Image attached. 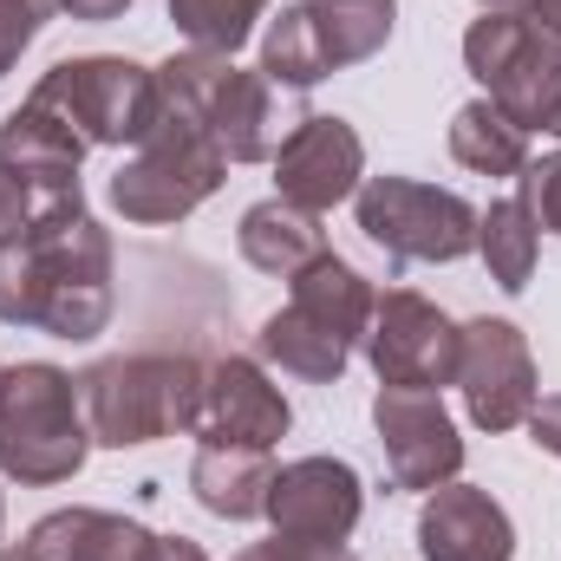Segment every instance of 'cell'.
<instances>
[{
    "label": "cell",
    "instance_id": "1",
    "mask_svg": "<svg viewBox=\"0 0 561 561\" xmlns=\"http://www.w3.org/2000/svg\"><path fill=\"white\" fill-rule=\"evenodd\" d=\"M112 236L85 196L33 209L20 236L0 242V320L39 327L53 340H99L112 327Z\"/></svg>",
    "mask_w": 561,
    "mask_h": 561
},
{
    "label": "cell",
    "instance_id": "2",
    "mask_svg": "<svg viewBox=\"0 0 561 561\" xmlns=\"http://www.w3.org/2000/svg\"><path fill=\"white\" fill-rule=\"evenodd\" d=\"M157 92H163V85H157ZM222 176H229V157L216 150L203 112L163 92L157 125L144 131L138 150H131V157L118 163V176H112V209H118L125 222H138V229H163V222L196 216V209L222 190Z\"/></svg>",
    "mask_w": 561,
    "mask_h": 561
},
{
    "label": "cell",
    "instance_id": "3",
    "mask_svg": "<svg viewBox=\"0 0 561 561\" xmlns=\"http://www.w3.org/2000/svg\"><path fill=\"white\" fill-rule=\"evenodd\" d=\"M85 450H92V431H85V405H79V379L46 359L7 366V379H0V477H13L20 490H53L85 470Z\"/></svg>",
    "mask_w": 561,
    "mask_h": 561
},
{
    "label": "cell",
    "instance_id": "4",
    "mask_svg": "<svg viewBox=\"0 0 561 561\" xmlns=\"http://www.w3.org/2000/svg\"><path fill=\"white\" fill-rule=\"evenodd\" d=\"M196 386H203V359H176V353H118L79 373V405L92 444L112 450H138L157 437H176L196 419Z\"/></svg>",
    "mask_w": 561,
    "mask_h": 561
},
{
    "label": "cell",
    "instance_id": "5",
    "mask_svg": "<svg viewBox=\"0 0 561 561\" xmlns=\"http://www.w3.org/2000/svg\"><path fill=\"white\" fill-rule=\"evenodd\" d=\"M157 85L183 105L203 112L209 138L229 163H268L280 150V118H275V85L262 72H242L229 53H176L157 66Z\"/></svg>",
    "mask_w": 561,
    "mask_h": 561
},
{
    "label": "cell",
    "instance_id": "6",
    "mask_svg": "<svg viewBox=\"0 0 561 561\" xmlns=\"http://www.w3.org/2000/svg\"><path fill=\"white\" fill-rule=\"evenodd\" d=\"M33 105L59 112L85 144H138L157 125V72L118 53H85V59H59L53 72H39Z\"/></svg>",
    "mask_w": 561,
    "mask_h": 561
},
{
    "label": "cell",
    "instance_id": "7",
    "mask_svg": "<svg viewBox=\"0 0 561 561\" xmlns=\"http://www.w3.org/2000/svg\"><path fill=\"white\" fill-rule=\"evenodd\" d=\"M359 229L392 262H463L477 249V209L457 190H437L419 176H366L353 190Z\"/></svg>",
    "mask_w": 561,
    "mask_h": 561
},
{
    "label": "cell",
    "instance_id": "8",
    "mask_svg": "<svg viewBox=\"0 0 561 561\" xmlns=\"http://www.w3.org/2000/svg\"><path fill=\"white\" fill-rule=\"evenodd\" d=\"M463 392V412L477 431H516L529 424L542 386H536V353L523 340L516 320H463L457 327V379Z\"/></svg>",
    "mask_w": 561,
    "mask_h": 561
},
{
    "label": "cell",
    "instance_id": "9",
    "mask_svg": "<svg viewBox=\"0 0 561 561\" xmlns=\"http://www.w3.org/2000/svg\"><path fill=\"white\" fill-rule=\"evenodd\" d=\"M366 359L379 373V386H405V392H437L457 379V320L444 307H431L412 287H392L373 300V327H366Z\"/></svg>",
    "mask_w": 561,
    "mask_h": 561
},
{
    "label": "cell",
    "instance_id": "10",
    "mask_svg": "<svg viewBox=\"0 0 561 561\" xmlns=\"http://www.w3.org/2000/svg\"><path fill=\"white\" fill-rule=\"evenodd\" d=\"M373 424L386 444V470L399 490H444L463 470V437L444 412L437 392H405V386H379L373 399Z\"/></svg>",
    "mask_w": 561,
    "mask_h": 561
},
{
    "label": "cell",
    "instance_id": "11",
    "mask_svg": "<svg viewBox=\"0 0 561 561\" xmlns=\"http://www.w3.org/2000/svg\"><path fill=\"white\" fill-rule=\"evenodd\" d=\"M287 399L280 386L255 366V359H203V386H196V419H190V437L203 444H249V450H268L287 437Z\"/></svg>",
    "mask_w": 561,
    "mask_h": 561
},
{
    "label": "cell",
    "instance_id": "12",
    "mask_svg": "<svg viewBox=\"0 0 561 561\" xmlns=\"http://www.w3.org/2000/svg\"><path fill=\"white\" fill-rule=\"evenodd\" d=\"M366 183V144L346 118H327V112H307L275 150V196L327 216L333 203H346L353 190Z\"/></svg>",
    "mask_w": 561,
    "mask_h": 561
},
{
    "label": "cell",
    "instance_id": "13",
    "mask_svg": "<svg viewBox=\"0 0 561 561\" xmlns=\"http://www.w3.org/2000/svg\"><path fill=\"white\" fill-rule=\"evenodd\" d=\"M359 510H366V483L346 457H300V463L275 470V490H268L275 536L346 542L359 529Z\"/></svg>",
    "mask_w": 561,
    "mask_h": 561
},
{
    "label": "cell",
    "instance_id": "14",
    "mask_svg": "<svg viewBox=\"0 0 561 561\" xmlns=\"http://www.w3.org/2000/svg\"><path fill=\"white\" fill-rule=\"evenodd\" d=\"M85 150H92V144L79 138L59 112H46V105H33V99L0 118V176H7L33 209L79 196V163H85Z\"/></svg>",
    "mask_w": 561,
    "mask_h": 561
},
{
    "label": "cell",
    "instance_id": "15",
    "mask_svg": "<svg viewBox=\"0 0 561 561\" xmlns=\"http://www.w3.org/2000/svg\"><path fill=\"white\" fill-rule=\"evenodd\" d=\"M419 556L424 561H510L516 523L510 510L477 483H444L419 510Z\"/></svg>",
    "mask_w": 561,
    "mask_h": 561
},
{
    "label": "cell",
    "instance_id": "16",
    "mask_svg": "<svg viewBox=\"0 0 561 561\" xmlns=\"http://www.w3.org/2000/svg\"><path fill=\"white\" fill-rule=\"evenodd\" d=\"M20 561H157V536L112 510H53L26 529Z\"/></svg>",
    "mask_w": 561,
    "mask_h": 561
},
{
    "label": "cell",
    "instance_id": "17",
    "mask_svg": "<svg viewBox=\"0 0 561 561\" xmlns=\"http://www.w3.org/2000/svg\"><path fill=\"white\" fill-rule=\"evenodd\" d=\"M236 242H242V262H249V268H262V275H275V280H294L300 268H313V262L327 255L320 216L300 209V203H287V196L249 203Z\"/></svg>",
    "mask_w": 561,
    "mask_h": 561
},
{
    "label": "cell",
    "instance_id": "18",
    "mask_svg": "<svg viewBox=\"0 0 561 561\" xmlns=\"http://www.w3.org/2000/svg\"><path fill=\"white\" fill-rule=\"evenodd\" d=\"M190 490L209 516L255 523V516H268L275 463H268V450H249V444H203L196 463H190Z\"/></svg>",
    "mask_w": 561,
    "mask_h": 561
},
{
    "label": "cell",
    "instance_id": "19",
    "mask_svg": "<svg viewBox=\"0 0 561 561\" xmlns=\"http://www.w3.org/2000/svg\"><path fill=\"white\" fill-rule=\"evenodd\" d=\"M483 99L503 105L510 125H523V131H549L556 112H561V46L529 26V39L516 46V59L483 85Z\"/></svg>",
    "mask_w": 561,
    "mask_h": 561
},
{
    "label": "cell",
    "instance_id": "20",
    "mask_svg": "<svg viewBox=\"0 0 561 561\" xmlns=\"http://www.w3.org/2000/svg\"><path fill=\"white\" fill-rule=\"evenodd\" d=\"M373 280L359 275L353 262H340L333 249L313 262V268H300L294 275V300L287 307H300L307 320H320L327 333H340L346 346H366V327H373Z\"/></svg>",
    "mask_w": 561,
    "mask_h": 561
},
{
    "label": "cell",
    "instance_id": "21",
    "mask_svg": "<svg viewBox=\"0 0 561 561\" xmlns=\"http://www.w3.org/2000/svg\"><path fill=\"white\" fill-rule=\"evenodd\" d=\"M255 346H262L268 366H280V373L300 379V386H333V379L346 373V359H353V346H346L340 333H327L320 320H307L300 307L268 313L262 333H255Z\"/></svg>",
    "mask_w": 561,
    "mask_h": 561
},
{
    "label": "cell",
    "instance_id": "22",
    "mask_svg": "<svg viewBox=\"0 0 561 561\" xmlns=\"http://www.w3.org/2000/svg\"><path fill=\"white\" fill-rule=\"evenodd\" d=\"M262 79L268 85H294V92L333 79V59H327V33H320L313 0H294V7H280L275 20H268V33H262Z\"/></svg>",
    "mask_w": 561,
    "mask_h": 561
},
{
    "label": "cell",
    "instance_id": "23",
    "mask_svg": "<svg viewBox=\"0 0 561 561\" xmlns=\"http://www.w3.org/2000/svg\"><path fill=\"white\" fill-rule=\"evenodd\" d=\"M450 157L477 176H523L529 163V131L503 118V105L490 99H470L457 118H450Z\"/></svg>",
    "mask_w": 561,
    "mask_h": 561
},
{
    "label": "cell",
    "instance_id": "24",
    "mask_svg": "<svg viewBox=\"0 0 561 561\" xmlns=\"http://www.w3.org/2000/svg\"><path fill=\"white\" fill-rule=\"evenodd\" d=\"M536 249H542V229H536V216L523 209V196L490 203V209L477 216V255H483V268H490V280H496L503 294H523V287L536 280Z\"/></svg>",
    "mask_w": 561,
    "mask_h": 561
},
{
    "label": "cell",
    "instance_id": "25",
    "mask_svg": "<svg viewBox=\"0 0 561 561\" xmlns=\"http://www.w3.org/2000/svg\"><path fill=\"white\" fill-rule=\"evenodd\" d=\"M320 13V33H327V59L333 72L373 59L386 39H392V20H399V0H313Z\"/></svg>",
    "mask_w": 561,
    "mask_h": 561
},
{
    "label": "cell",
    "instance_id": "26",
    "mask_svg": "<svg viewBox=\"0 0 561 561\" xmlns=\"http://www.w3.org/2000/svg\"><path fill=\"white\" fill-rule=\"evenodd\" d=\"M262 13H268V0H170L176 33H183L190 46H203V53H236V46H249V33H255Z\"/></svg>",
    "mask_w": 561,
    "mask_h": 561
},
{
    "label": "cell",
    "instance_id": "27",
    "mask_svg": "<svg viewBox=\"0 0 561 561\" xmlns=\"http://www.w3.org/2000/svg\"><path fill=\"white\" fill-rule=\"evenodd\" d=\"M59 0H0V79L20 66V53L39 39V26L53 20Z\"/></svg>",
    "mask_w": 561,
    "mask_h": 561
},
{
    "label": "cell",
    "instance_id": "28",
    "mask_svg": "<svg viewBox=\"0 0 561 561\" xmlns=\"http://www.w3.org/2000/svg\"><path fill=\"white\" fill-rule=\"evenodd\" d=\"M523 209L536 216V229L561 236V150L523 163Z\"/></svg>",
    "mask_w": 561,
    "mask_h": 561
},
{
    "label": "cell",
    "instance_id": "29",
    "mask_svg": "<svg viewBox=\"0 0 561 561\" xmlns=\"http://www.w3.org/2000/svg\"><path fill=\"white\" fill-rule=\"evenodd\" d=\"M236 561H353L346 542H300V536H275V542H249Z\"/></svg>",
    "mask_w": 561,
    "mask_h": 561
},
{
    "label": "cell",
    "instance_id": "30",
    "mask_svg": "<svg viewBox=\"0 0 561 561\" xmlns=\"http://www.w3.org/2000/svg\"><path fill=\"white\" fill-rule=\"evenodd\" d=\"M529 437H536L549 457H561V392L556 399H536V412H529Z\"/></svg>",
    "mask_w": 561,
    "mask_h": 561
},
{
    "label": "cell",
    "instance_id": "31",
    "mask_svg": "<svg viewBox=\"0 0 561 561\" xmlns=\"http://www.w3.org/2000/svg\"><path fill=\"white\" fill-rule=\"evenodd\" d=\"M26 222H33V203H26V196L0 176V242H7V236H20Z\"/></svg>",
    "mask_w": 561,
    "mask_h": 561
},
{
    "label": "cell",
    "instance_id": "32",
    "mask_svg": "<svg viewBox=\"0 0 561 561\" xmlns=\"http://www.w3.org/2000/svg\"><path fill=\"white\" fill-rule=\"evenodd\" d=\"M59 7H66L72 20H118L131 0H59Z\"/></svg>",
    "mask_w": 561,
    "mask_h": 561
},
{
    "label": "cell",
    "instance_id": "33",
    "mask_svg": "<svg viewBox=\"0 0 561 561\" xmlns=\"http://www.w3.org/2000/svg\"><path fill=\"white\" fill-rule=\"evenodd\" d=\"M529 26H536L542 39H556V46H561V0H536V7H529Z\"/></svg>",
    "mask_w": 561,
    "mask_h": 561
},
{
    "label": "cell",
    "instance_id": "34",
    "mask_svg": "<svg viewBox=\"0 0 561 561\" xmlns=\"http://www.w3.org/2000/svg\"><path fill=\"white\" fill-rule=\"evenodd\" d=\"M157 561H209L190 536H157Z\"/></svg>",
    "mask_w": 561,
    "mask_h": 561
},
{
    "label": "cell",
    "instance_id": "35",
    "mask_svg": "<svg viewBox=\"0 0 561 561\" xmlns=\"http://www.w3.org/2000/svg\"><path fill=\"white\" fill-rule=\"evenodd\" d=\"M477 7H483V13H529L536 0H477Z\"/></svg>",
    "mask_w": 561,
    "mask_h": 561
},
{
    "label": "cell",
    "instance_id": "36",
    "mask_svg": "<svg viewBox=\"0 0 561 561\" xmlns=\"http://www.w3.org/2000/svg\"><path fill=\"white\" fill-rule=\"evenodd\" d=\"M549 138H561V112H556V125H549Z\"/></svg>",
    "mask_w": 561,
    "mask_h": 561
},
{
    "label": "cell",
    "instance_id": "37",
    "mask_svg": "<svg viewBox=\"0 0 561 561\" xmlns=\"http://www.w3.org/2000/svg\"><path fill=\"white\" fill-rule=\"evenodd\" d=\"M0 561H20V556H7V549H0Z\"/></svg>",
    "mask_w": 561,
    "mask_h": 561
},
{
    "label": "cell",
    "instance_id": "38",
    "mask_svg": "<svg viewBox=\"0 0 561 561\" xmlns=\"http://www.w3.org/2000/svg\"><path fill=\"white\" fill-rule=\"evenodd\" d=\"M0 379H7V366H0Z\"/></svg>",
    "mask_w": 561,
    "mask_h": 561
},
{
    "label": "cell",
    "instance_id": "39",
    "mask_svg": "<svg viewBox=\"0 0 561 561\" xmlns=\"http://www.w3.org/2000/svg\"><path fill=\"white\" fill-rule=\"evenodd\" d=\"M0 523H7V510H0Z\"/></svg>",
    "mask_w": 561,
    "mask_h": 561
}]
</instances>
